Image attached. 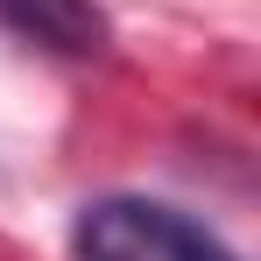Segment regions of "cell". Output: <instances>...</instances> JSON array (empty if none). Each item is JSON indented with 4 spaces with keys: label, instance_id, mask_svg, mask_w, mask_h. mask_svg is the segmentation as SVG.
<instances>
[{
    "label": "cell",
    "instance_id": "6da1fadb",
    "mask_svg": "<svg viewBox=\"0 0 261 261\" xmlns=\"http://www.w3.org/2000/svg\"><path fill=\"white\" fill-rule=\"evenodd\" d=\"M78 261H240L212 226L155 198H92L71 233Z\"/></svg>",
    "mask_w": 261,
    "mask_h": 261
},
{
    "label": "cell",
    "instance_id": "7a4b0ae2",
    "mask_svg": "<svg viewBox=\"0 0 261 261\" xmlns=\"http://www.w3.org/2000/svg\"><path fill=\"white\" fill-rule=\"evenodd\" d=\"M0 14L43 49H64V57H92L106 49V14L92 0H0Z\"/></svg>",
    "mask_w": 261,
    "mask_h": 261
}]
</instances>
